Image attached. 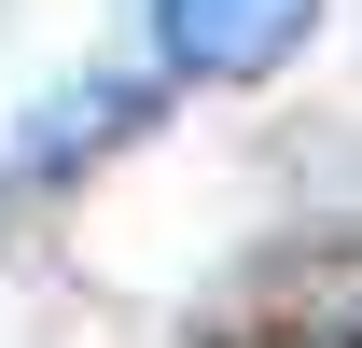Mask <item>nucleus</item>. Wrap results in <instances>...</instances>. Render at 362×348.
Masks as SVG:
<instances>
[{
    "label": "nucleus",
    "mask_w": 362,
    "mask_h": 348,
    "mask_svg": "<svg viewBox=\"0 0 362 348\" xmlns=\"http://www.w3.org/2000/svg\"><path fill=\"white\" fill-rule=\"evenodd\" d=\"M320 28V0H153V56L181 84H265Z\"/></svg>",
    "instance_id": "1"
},
{
    "label": "nucleus",
    "mask_w": 362,
    "mask_h": 348,
    "mask_svg": "<svg viewBox=\"0 0 362 348\" xmlns=\"http://www.w3.org/2000/svg\"><path fill=\"white\" fill-rule=\"evenodd\" d=\"M139 112H153V84H126V70H98V84H70V98H56V112H42V126H28V168H14V181L42 195V181H70V168H98V153H112V139H126Z\"/></svg>",
    "instance_id": "2"
}]
</instances>
